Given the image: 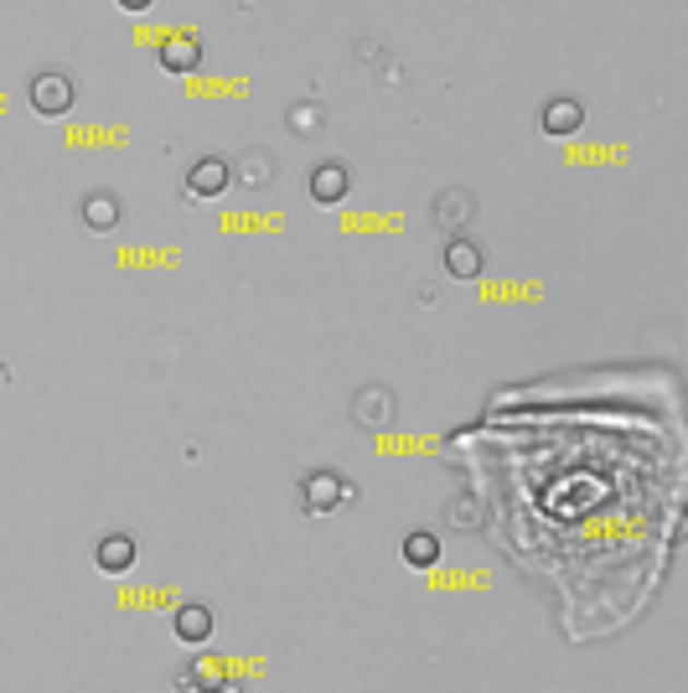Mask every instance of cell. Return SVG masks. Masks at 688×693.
<instances>
[{
    "instance_id": "cell-3",
    "label": "cell",
    "mask_w": 688,
    "mask_h": 693,
    "mask_svg": "<svg viewBox=\"0 0 688 693\" xmlns=\"http://www.w3.org/2000/svg\"><path fill=\"white\" fill-rule=\"evenodd\" d=\"M538 124H544V135L549 140H570L580 124H585V104L574 99V94H559V99L544 104V115H538Z\"/></svg>"
},
{
    "instance_id": "cell-9",
    "label": "cell",
    "mask_w": 688,
    "mask_h": 693,
    "mask_svg": "<svg viewBox=\"0 0 688 693\" xmlns=\"http://www.w3.org/2000/svg\"><path fill=\"white\" fill-rule=\"evenodd\" d=\"M94 564L104 575H124L130 564H135V538L130 534H104L94 543Z\"/></svg>"
},
{
    "instance_id": "cell-14",
    "label": "cell",
    "mask_w": 688,
    "mask_h": 693,
    "mask_svg": "<svg viewBox=\"0 0 688 693\" xmlns=\"http://www.w3.org/2000/svg\"><path fill=\"white\" fill-rule=\"evenodd\" d=\"M161 62L171 68V73H187V68H197V41L187 47V41H171L166 52H161Z\"/></svg>"
},
{
    "instance_id": "cell-15",
    "label": "cell",
    "mask_w": 688,
    "mask_h": 693,
    "mask_svg": "<svg viewBox=\"0 0 688 693\" xmlns=\"http://www.w3.org/2000/svg\"><path fill=\"white\" fill-rule=\"evenodd\" d=\"M290 130H295V135H311V130H321V109H311V104L290 109Z\"/></svg>"
},
{
    "instance_id": "cell-1",
    "label": "cell",
    "mask_w": 688,
    "mask_h": 693,
    "mask_svg": "<svg viewBox=\"0 0 688 693\" xmlns=\"http://www.w3.org/2000/svg\"><path fill=\"white\" fill-rule=\"evenodd\" d=\"M347 497H353V481L342 471H327V466H321V471H306V481H300V507L316 517H332Z\"/></svg>"
},
{
    "instance_id": "cell-11",
    "label": "cell",
    "mask_w": 688,
    "mask_h": 693,
    "mask_svg": "<svg viewBox=\"0 0 688 693\" xmlns=\"http://www.w3.org/2000/svg\"><path fill=\"white\" fill-rule=\"evenodd\" d=\"M119 213H124V207H119L115 192H88V198L79 202V218L88 223L94 234H109V228H119Z\"/></svg>"
},
{
    "instance_id": "cell-17",
    "label": "cell",
    "mask_w": 688,
    "mask_h": 693,
    "mask_svg": "<svg viewBox=\"0 0 688 693\" xmlns=\"http://www.w3.org/2000/svg\"><path fill=\"white\" fill-rule=\"evenodd\" d=\"M213 693H244V689H238V683H217Z\"/></svg>"
},
{
    "instance_id": "cell-8",
    "label": "cell",
    "mask_w": 688,
    "mask_h": 693,
    "mask_svg": "<svg viewBox=\"0 0 688 693\" xmlns=\"http://www.w3.org/2000/svg\"><path fill=\"white\" fill-rule=\"evenodd\" d=\"M353 419L363 425V430H389V419H393V394L389 389H363V394L353 398Z\"/></svg>"
},
{
    "instance_id": "cell-5",
    "label": "cell",
    "mask_w": 688,
    "mask_h": 693,
    "mask_svg": "<svg viewBox=\"0 0 688 693\" xmlns=\"http://www.w3.org/2000/svg\"><path fill=\"white\" fill-rule=\"evenodd\" d=\"M228 160L223 156H202V160H192V171H187V192L192 198H223L228 192Z\"/></svg>"
},
{
    "instance_id": "cell-10",
    "label": "cell",
    "mask_w": 688,
    "mask_h": 693,
    "mask_svg": "<svg viewBox=\"0 0 688 693\" xmlns=\"http://www.w3.org/2000/svg\"><path fill=\"white\" fill-rule=\"evenodd\" d=\"M228 177L244 181V187H264V181H275V156H270L264 145H249L244 156H234Z\"/></svg>"
},
{
    "instance_id": "cell-7",
    "label": "cell",
    "mask_w": 688,
    "mask_h": 693,
    "mask_svg": "<svg viewBox=\"0 0 688 693\" xmlns=\"http://www.w3.org/2000/svg\"><path fill=\"white\" fill-rule=\"evenodd\" d=\"M440 264H446V275H455V279H476L482 264H487V249H482L476 238H451L446 254H440Z\"/></svg>"
},
{
    "instance_id": "cell-2",
    "label": "cell",
    "mask_w": 688,
    "mask_h": 693,
    "mask_svg": "<svg viewBox=\"0 0 688 693\" xmlns=\"http://www.w3.org/2000/svg\"><path fill=\"white\" fill-rule=\"evenodd\" d=\"M26 99H32V109L47 119H58L73 109V99H79V88H73V79L68 73H58V68H41L37 79L26 83Z\"/></svg>"
},
{
    "instance_id": "cell-6",
    "label": "cell",
    "mask_w": 688,
    "mask_h": 693,
    "mask_svg": "<svg viewBox=\"0 0 688 693\" xmlns=\"http://www.w3.org/2000/svg\"><path fill=\"white\" fill-rule=\"evenodd\" d=\"M171 632H177L181 647H202V642L213 636V611H207L202 600H187V606H177V616H171Z\"/></svg>"
},
{
    "instance_id": "cell-13",
    "label": "cell",
    "mask_w": 688,
    "mask_h": 693,
    "mask_svg": "<svg viewBox=\"0 0 688 693\" xmlns=\"http://www.w3.org/2000/svg\"><path fill=\"white\" fill-rule=\"evenodd\" d=\"M435 223H446V228L472 223V192H440L435 198Z\"/></svg>"
},
{
    "instance_id": "cell-16",
    "label": "cell",
    "mask_w": 688,
    "mask_h": 693,
    "mask_svg": "<svg viewBox=\"0 0 688 693\" xmlns=\"http://www.w3.org/2000/svg\"><path fill=\"white\" fill-rule=\"evenodd\" d=\"M119 11H151V5H156V0H115Z\"/></svg>"
},
{
    "instance_id": "cell-4",
    "label": "cell",
    "mask_w": 688,
    "mask_h": 693,
    "mask_svg": "<svg viewBox=\"0 0 688 693\" xmlns=\"http://www.w3.org/2000/svg\"><path fill=\"white\" fill-rule=\"evenodd\" d=\"M353 192V171L342 166V160H321L311 171V202H321V207H336V202Z\"/></svg>"
},
{
    "instance_id": "cell-12",
    "label": "cell",
    "mask_w": 688,
    "mask_h": 693,
    "mask_svg": "<svg viewBox=\"0 0 688 693\" xmlns=\"http://www.w3.org/2000/svg\"><path fill=\"white\" fill-rule=\"evenodd\" d=\"M399 554H404V564H414V570H430V564H440V538H435L430 528H414V534L399 543Z\"/></svg>"
}]
</instances>
